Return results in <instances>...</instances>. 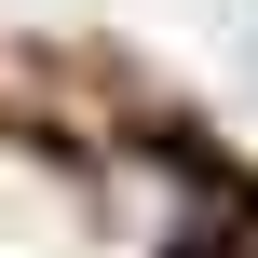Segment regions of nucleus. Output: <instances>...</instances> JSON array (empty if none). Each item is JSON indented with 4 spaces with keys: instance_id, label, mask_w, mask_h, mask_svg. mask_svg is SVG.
<instances>
[{
    "instance_id": "obj_1",
    "label": "nucleus",
    "mask_w": 258,
    "mask_h": 258,
    "mask_svg": "<svg viewBox=\"0 0 258 258\" xmlns=\"http://www.w3.org/2000/svg\"><path fill=\"white\" fill-rule=\"evenodd\" d=\"M218 258H258V245H218Z\"/></svg>"
}]
</instances>
